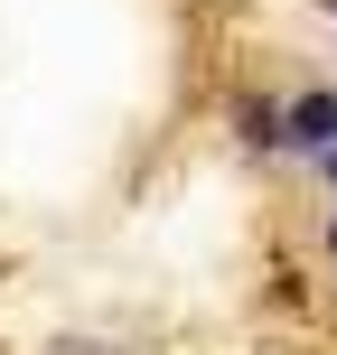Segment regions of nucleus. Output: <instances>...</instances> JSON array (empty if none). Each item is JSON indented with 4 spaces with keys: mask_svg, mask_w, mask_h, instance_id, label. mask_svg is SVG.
Segmentation results:
<instances>
[{
    "mask_svg": "<svg viewBox=\"0 0 337 355\" xmlns=\"http://www.w3.org/2000/svg\"><path fill=\"white\" fill-rule=\"evenodd\" d=\"M319 178H328V187H337V150H328V159H319Z\"/></svg>",
    "mask_w": 337,
    "mask_h": 355,
    "instance_id": "nucleus-5",
    "label": "nucleus"
},
{
    "mask_svg": "<svg viewBox=\"0 0 337 355\" xmlns=\"http://www.w3.org/2000/svg\"><path fill=\"white\" fill-rule=\"evenodd\" d=\"M319 243H328V262H337V215H328V234H319Z\"/></svg>",
    "mask_w": 337,
    "mask_h": 355,
    "instance_id": "nucleus-4",
    "label": "nucleus"
},
{
    "mask_svg": "<svg viewBox=\"0 0 337 355\" xmlns=\"http://www.w3.org/2000/svg\"><path fill=\"white\" fill-rule=\"evenodd\" d=\"M234 141H244L253 159H272V150H281V103H272V94H244V103H234Z\"/></svg>",
    "mask_w": 337,
    "mask_h": 355,
    "instance_id": "nucleus-2",
    "label": "nucleus"
},
{
    "mask_svg": "<svg viewBox=\"0 0 337 355\" xmlns=\"http://www.w3.org/2000/svg\"><path fill=\"white\" fill-rule=\"evenodd\" d=\"M319 10H328V19H337V0H319Z\"/></svg>",
    "mask_w": 337,
    "mask_h": 355,
    "instance_id": "nucleus-6",
    "label": "nucleus"
},
{
    "mask_svg": "<svg viewBox=\"0 0 337 355\" xmlns=\"http://www.w3.org/2000/svg\"><path fill=\"white\" fill-rule=\"evenodd\" d=\"M281 150H300V159H328L337 150V94L328 85H309V94L281 103Z\"/></svg>",
    "mask_w": 337,
    "mask_h": 355,
    "instance_id": "nucleus-1",
    "label": "nucleus"
},
{
    "mask_svg": "<svg viewBox=\"0 0 337 355\" xmlns=\"http://www.w3.org/2000/svg\"><path fill=\"white\" fill-rule=\"evenodd\" d=\"M47 355H113V346H94V337H56Z\"/></svg>",
    "mask_w": 337,
    "mask_h": 355,
    "instance_id": "nucleus-3",
    "label": "nucleus"
}]
</instances>
